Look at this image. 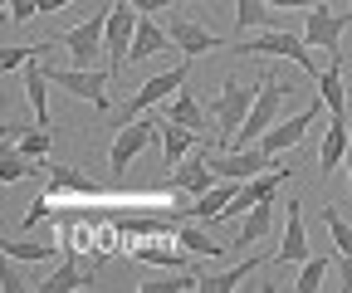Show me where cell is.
<instances>
[{
  "mask_svg": "<svg viewBox=\"0 0 352 293\" xmlns=\"http://www.w3.org/2000/svg\"><path fill=\"white\" fill-rule=\"evenodd\" d=\"M235 191H240V181H226V176H220L206 196H196V205H186V215H191V220H220V211L235 200Z\"/></svg>",
  "mask_w": 352,
  "mask_h": 293,
  "instance_id": "obj_18",
  "label": "cell"
},
{
  "mask_svg": "<svg viewBox=\"0 0 352 293\" xmlns=\"http://www.w3.org/2000/svg\"><path fill=\"white\" fill-rule=\"evenodd\" d=\"M201 279L196 274H176V279H157V283H138V293H182V288H196Z\"/></svg>",
  "mask_w": 352,
  "mask_h": 293,
  "instance_id": "obj_32",
  "label": "cell"
},
{
  "mask_svg": "<svg viewBox=\"0 0 352 293\" xmlns=\"http://www.w3.org/2000/svg\"><path fill=\"white\" fill-rule=\"evenodd\" d=\"M162 117H171V122H182V128H191V132H201L206 128V108H201V93L196 89H176L171 98H166V108H162Z\"/></svg>",
  "mask_w": 352,
  "mask_h": 293,
  "instance_id": "obj_15",
  "label": "cell"
},
{
  "mask_svg": "<svg viewBox=\"0 0 352 293\" xmlns=\"http://www.w3.org/2000/svg\"><path fill=\"white\" fill-rule=\"evenodd\" d=\"M108 5H118V0H108Z\"/></svg>",
  "mask_w": 352,
  "mask_h": 293,
  "instance_id": "obj_42",
  "label": "cell"
},
{
  "mask_svg": "<svg viewBox=\"0 0 352 293\" xmlns=\"http://www.w3.org/2000/svg\"><path fill=\"white\" fill-rule=\"evenodd\" d=\"M245 30H274V10L264 0H235V34Z\"/></svg>",
  "mask_w": 352,
  "mask_h": 293,
  "instance_id": "obj_23",
  "label": "cell"
},
{
  "mask_svg": "<svg viewBox=\"0 0 352 293\" xmlns=\"http://www.w3.org/2000/svg\"><path fill=\"white\" fill-rule=\"evenodd\" d=\"M215 181H220V176L210 172V161H206V147H201V156L182 161V166L171 172V191H182V196H206Z\"/></svg>",
  "mask_w": 352,
  "mask_h": 293,
  "instance_id": "obj_14",
  "label": "cell"
},
{
  "mask_svg": "<svg viewBox=\"0 0 352 293\" xmlns=\"http://www.w3.org/2000/svg\"><path fill=\"white\" fill-rule=\"evenodd\" d=\"M166 34H171V45L182 49L186 59H201V54H210V49H226V39H220L215 30H201L196 20H171Z\"/></svg>",
  "mask_w": 352,
  "mask_h": 293,
  "instance_id": "obj_12",
  "label": "cell"
},
{
  "mask_svg": "<svg viewBox=\"0 0 352 293\" xmlns=\"http://www.w3.org/2000/svg\"><path fill=\"white\" fill-rule=\"evenodd\" d=\"M352 25V15L333 10V5H318L308 10V25H303V39L308 49H328V54H342V30Z\"/></svg>",
  "mask_w": 352,
  "mask_h": 293,
  "instance_id": "obj_10",
  "label": "cell"
},
{
  "mask_svg": "<svg viewBox=\"0 0 352 293\" xmlns=\"http://www.w3.org/2000/svg\"><path fill=\"white\" fill-rule=\"evenodd\" d=\"M44 73H50L54 89H64V93H74V98H88L94 108H108L113 69H50V64H44Z\"/></svg>",
  "mask_w": 352,
  "mask_h": 293,
  "instance_id": "obj_5",
  "label": "cell"
},
{
  "mask_svg": "<svg viewBox=\"0 0 352 293\" xmlns=\"http://www.w3.org/2000/svg\"><path fill=\"white\" fill-rule=\"evenodd\" d=\"M289 93H294V83H289V78H279L274 69L264 73V78H259V93H254V108H250V117L240 122V132H235L230 147H254V142L279 122V103H284Z\"/></svg>",
  "mask_w": 352,
  "mask_h": 293,
  "instance_id": "obj_1",
  "label": "cell"
},
{
  "mask_svg": "<svg viewBox=\"0 0 352 293\" xmlns=\"http://www.w3.org/2000/svg\"><path fill=\"white\" fill-rule=\"evenodd\" d=\"M259 264H264V259H245L240 269H226V274H215V279H201L196 288H201V293H230V288H240V283H245Z\"/></svg>",
  "mask_w": 352,
  "mask_h": 293,
  "instance_id": "obj_25",
  "label": "cell"
},
{
  "mask_svg": "<svg viewBox=\"0 0 352 293\" xmlns=\"http://www.w3.org/2000/svg\"><path fill=\"white\" fill-rule=\"evenodd\" d=\"M0 249H6V259H20V264H44V259L59 255V244L50 235H44V239H6Z\"/></svg>",
  "mask_w": 352,
  "mask_h": 293,
  "instance_id": "obj_22",
  "label": "cell"
},
{
  "mask_svg": "<svg viewBox=\"0 0 352 293\" xmlns=\"http://www.w3.org/2000/svg\"><path fill=\"white\" fill-rule=\"evenodd\" d=\"M201 147V132H191V128H182V122H171V117H162V166H182L191 152Z\"/></svg>",
  "mask_w": 352,
  "mask_h": 293,
  "instance_id": "obj_13",
  "label": "cell"
},
{
  "mask_svg": "<svg viewBox=\"0 0 352 293\" xmlns=\"http://www.w3.org/2000/svg\"><path fill=\"white\" fill-rule=\"evenodd\" d=\"M347 152H352V142H347V122L333 117L328 132H323V147H318V176H333L338 166L347 161Z\"/></svg>",
  "mask_w": 352,
  "mask_h": 293,
  "instance_id": "obj_16",
  "label": "cell"
},
{
  "mask_svg": "<svg viewBox=\"0 0 352 293\" xmlns=\"http://www.w3.org/2000/svg\"><path fill=\"white\" fill-rule=\"evenodd\" d=\"M103 39H108V5H103L98 15H88L83 25L64 30V34H59V45L74 54V64H78V69H88L98 54H108V49H103Z\"/></svg>",
  "mask_w": 352,
  "mask_h": 293,
  "instance_id": "obj_7",
  "label": "cell"
},
{
  "mask_svg": "<svg viewBox=\"0 0 352 293\" xmlns=\"http://www.w3.org/2000/svg\"><path fill=\"white\" fill-rule=\"evenodd\" d=\"M176 244H182L186 255H206V259H220V255H226V244L210 239L201 225H182V230H176Z\"/></svg>",
  "mask_w": 352,
  "mask_h": 293,
  "instance_id": "obj_24",
  "label": "cell"
},
{
  "mask_svg": "<svg viewBox=\"0 0 352 293\" xmlns=\"http://www.w3.org/2000/svg\"><path fill=\"white\" fill-rule=\"evenodd\" d=\"M270 225H274V200H254L250 211H245V220H240L235 244H240V249H245V244H259L264 235H270Z\"/></svg>",
  "mask_w": 352,
  "mask_h": 293,
  "instance_id": "obj_21",
  "label": "cell"
},
{
  "mask_svg": "<svg viewBox=\"0 0 352 293\" xmlns=\"http://www.w3.org/2000/svg\"><path fill=\"white\" fill-rule=\"evenodd\" d=\"M323 220H328V235L338 244V255H352V225L338 215V205H323Z\"/></svg>",
  "mask_w": 352,
  "mask_h": 293,
  "instance_id": "obj_28",
  "label": "cell"
},
{
  "mask_svg": "<svg viewBox=\"0 0 352 293\" xmlns=\"http://www.w3.org/2000/svg\"><path fill=\"white\" fill-rule=\"evenodd\" d=\"M314 83H318V98L328 103V113H333V117H342V113H347V89H342V54H333V64H328V69H323Z\"/></svg>",
  "mask_w": 352,
  "mask_h": 293,
  "instance_id": "obj_19",
  "label": "cell"
},
{
  "mask_svg": "<svg viewBox=\"0 0 352 293\" xmlns=\"http://www.w3.org/2000/svg\"><path fill=\"white\" fill-rule=\"evenodd\" d=\"M254 108V89H245L240 78H226V89H220V98L210 103V117H215V147L220 152H230L235 132H240V122L250 117Z\"/></svg>",
  "mask_w": 352,
  "mask_h": 293,
  "instance_id": "obj_2",
  "label": "cell"
},
{
  "mask_svg": "<svg viewBox=\"0 0 352 293\" xmlns=\"http://www.w3.org/2000/svg\"><path fill=\"white\" fill-rule=\"evenodd\" d=\"M323 113H328V103H323V98H314V103H308L303 113H294V117H279L274 128H270V132H264V137L254 142V147H264L270 156H284L289 147H298V142H303V132L314 128V122H318Z\"/></svg>",
  "mask_w": 352,
  "mask_h": 293,
  "instance_id": "obj_6",
  "label": "cell"
},
{
  "mask_svg": "<svg viewBox=\"0 0 352 293\" xmlns=\"http://www.w3.org/2000/svg\"><path fill=\"white\" fill-rule=\"evenodd\" d=\"M270 10H318V5H328V0H264Z\"/></svg>",
  "mask_w": 352,
  "mask_h": 293,
  "instance_id": "obj_36",
  "label": "cell"
},
{
  "mask_svg": "<svg viewBox=\"0 0 352 293\" xmlns=\"http://www.w3.org/2000/svg\"><path fill=\"white\" fill-rule=\"evenodd\" d=\"M132 10H142V15H152V10H166V5H191V0H127Z\"/></svg>",
  "mask_w": 352,
  "mask_h": 293,
  "instance_id": "obj_37",
  "label": "cell"
},
{
  "mask_svg": "<svg viewBox=\"0 0 352 293\" xmlns=\"http://www.w3.org/2000/svg\"><path fill=\"white\" fill-rule=\"evenodd\" d=\"M83 283H88V274H83L74 259H64V264H59L50 279H44V283H34V288H39V293H69V288H83Z\"/></svg>",
  "mask_w": 352,
  "mask_h": 293,
  "instance_id": "obj_26",
  "label": "cell"
},
{
  "mask_svg": "<svg viewBox=\"0 0 352 293\" xmlns=\"http://www.w3.org/2000/svg\"><path fill=\"white\" fill-rule=\"evenodd\" d=\"M15 152H25V156H50V128H44V132H20L15 137Z\"/></svg>",
  "mask_w": 352,
  "mask_h": 293,
  "instance_id": "obj_31",
  "label": "cell"
},
{
  "mask_svg": "<svg viewBox=\"0 0 352 293\" xmlns=\"http://www.w3.org/2000/svg\"><path fill=\"white\" fill-rule=\"evenodd\" d=\"M152 142H162V117H157V122H152V117L122 122V132H118L113 147H108V166H113V172H122V166H127L132 156H142Z\"/></svg>",
  "mask_w": 352,
  "mask_h": 293,
  "instance_id": "obj_8",
  "label": "cell"
},
{
  "mask_svg": "<svg viewBox=\"0 0 352 293\" xmlns=\"http://www.w3.org/2000/svg\"><path fill=\"white\" fill-rule=\"evenodd\" d=\"M166 45H171V34H166L157 20H147V15H142V25H138V39H132V49H127V64H142V59L162 54Z\"/></svg>",
  "mask_w": 352,
  "mask_h": 293,
  "instance_id": "obj_20",
  "label": "cell"
},
{
  "mask_svg": "<svg viewBox=\"0 0 352 293\" xmlns=\"http://www.w3.org/2000/svg\"><path fill=\"white\" fill-rule=\"evenodd\" d=\"M323 274H328V259H323V255H318V259L308 255V259H303V274H298V283H294V288H298V293H318Z\"/></svg>",
  "mask_w": 352,
  "mask_h": 293,
  "instance_id": "obj_29",
  "label": "cell"
},
{
  "mask_svg": "<svg viewBox=\"0 0 352 293\" xmlns=\"http://www.w3.org/2000/svg\"><path fill=\"white\" fill-rule=\"evenodd\" d=\"M44 83H50V73H44L39 54L25 64V98L34 108V128H50V93H44Z\"/></svg>",
  "mask_w": 352,
  "mask_h": 293,
  "instance_id": "obj_17",
  "label": "cell"
},
{
  "mask_svg": "<svg viewBox=\"0 0 352 293\" xmlns=\"http://www.w3.org/2000/svg\"><path fill=\"white\" fill-rule=\"evenodd\" d=\"M39 15V0H10V25H30Z\"/></svg>",
  "mask_w": 352,
  "mask_h": 293,
  "instance_id": "obj_35",
  "label": "cell"
},
{
  "mask_svg": "<svg viewBox=\"0 0 352 293\" xmlns=\"http://www.w3.org/2000/svg\"><path fill=\"white\" fill-rule=\"evenodd\" d=\"M342 166H347V181H352V152H347V161H342Z\"/></svg>",
  "mask_w": 352,
  "mask_h": 293,
  "instance_id": "obj_40",
  "label": "cell"
},
{
  "mask_svg": "<svg viewBox=\"0 0 352 293\" xmlns=\"http://www.w3.org/2000/svg\"><path fill=\"white\" fill-rule=\"evenodd\" d=\"M347 142H352V128H347Z\"/></svg>",
  "mask_w": 352,
  "mask_h": 293,
  "instance_id": "obj_41",
  "label": "cell"
},
{
  "mask_svg": "<svg viewBox=\"0 0 352 293\" xmlns=\"http://www.w3.org/2000/svg\"><path fill=\"white\" fill-rule=\"evenodd\" d=\"M308 255H314V244H308V230H303V205L289 200V205H284V239H279V249H274V264L284 269V264H298V259H308Z\"/></svg>",
  "mask_w": 352,
  "mask_h": 293,
  "instance_id": "obj_11",
  "label": "cell"
},
{
  "mask_svg": "<svg viewBox=\"0 0 352 293\" xmlns=\"http://www.w3.org/2000/svg\"><path fill=\"white\" fill-rule=\"evenodd\" d=\"M64 5H78V0H39V10H44V15H54V10H64Z\"/></svg>",
  "mask_w": 352,
  "mask_h": 293,
  "instance_id": "obj_39",
  "label": "cell"
},
{
  "mask_svg": "<svg viewBox=\"0 0 352 293\" xmlns=\"http://www.w3.org/2000/svg\"><path fill=\"white\" fill-rule=\"evenodd\" d=\"M138 25H142V10L108 5V39H103V49H108L113 78H122V69H127V49H132V39H138Z\"/></svg>",
  "mask_w": 352,
  "mask_h": 293,
  "instance_id": "obj_9",
  "label": "cell"
},
{
  "mask_svg": "<svg viewBox=\"0 0 352 293\" xmlns=\"http://www.w3.org/2000/svg\"><path fill=\"white\" fill-rule=\"evenodd\" d=\"M25 176H34V156H25V152H15V147H6V152H0V181L15 186V181H25Z\"/></svg>",
  "mask_w": 352,
  "mask_h": 293,
  "instance_id": "obj_27",
  "label": "cell"
},
{
  "mask_svg": "<svg viewBox=\"0 0 352 293\" xmlns=\"http://www.w3.org/2000/svg\"><path fill=\"white\" fill-rule=\"evenodd\" d=\"M15 264H20V259H6V274H0V288H6V293H25V288H30V279H25Z\"/></svg>",
  "mask_w": 352,
  "mask_h": 293,
  "instance_id": "obj_33",
  "label": "cell"
},
{
  "mask_svg": "<svg viewBox=\"0 0 352 293\" xmlns=\"http://www.w3.org/2000/svg\"><path fill=\"white\" fill-rule=\"evenodd\" d=\"M50 215H54V205H50V200H44V196H39V200H30V211H25V220H20V230H34L39 220H50Z\"/></svg>",
  "mask_w": 352,
  "mask_h": 293,
  "instance_id": "obj_34",
  "label": "cell"
},
{
  "mask_svg": "<svg viewBox=\"0 0 352 293\" xmlns=\"http://www.w3.org/2000/svg\"><path fill=\"white\" fill-rule=\"evenodd\" d=\"M235 54H274V59H294L308 78H318V64L308 54V39L303 34H284V30H264L259 39H240Z\"/></svg>",
  "mask_w": 352,
  "mask_h": 293,
  "instance_id": "obj_3",
  "label": "cell"
},
{
  "mask_svg": "<svg viewBox=\"0 0 352 293\" xmlns=\"http://www.w3.org/2000/svg\"><path fill=\"white\" fill-rule=\"evenodd\" d=\"M338 279H342L338 288H347V293H352V255H338Z\"/></svg>",
  "mask_w": 352,
  "mask_h": 293,
  "instance_id": "obj_38",
  "label": "cell"
},
{
  "mask_svg": "<svg viewBox=\"0 0 352 293\" xmlns=\"http://www.w3.org/2000/svg\"><path fill=\"white\" fill-rule=\"evenodd\" d=\"M132 255H138L142 264H152V269H182V255H176V249H152V244H138Z\"/></svg>",
  "mask_w": 352,
  "mask_h": 293,
  "instance_id": "obj_30",
  "label": "cell"
},
{
  "mask_svg": "<svg viewBox=\"0 0 352 293\" xmlns=\"http://www.w3.org/2000/svg\"><path fill=\"white\" fill-rule=\"evenodd\" d=\"M182 83H191V59H186V64H171V69H162L157 78H147L142 89H138V93H132V98L122 103V122H132L138 113H147V108L166 103L176 89H182ZM122 122H118V128H122Z\"/></svg>",
  "mask_w": 352,
  "mask_h": 293,
  "instance_id": "obj_4",
  "label": "cell"
}]
</instances>
